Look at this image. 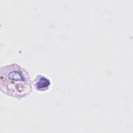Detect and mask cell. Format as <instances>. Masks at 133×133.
<instances>
[{
  "label": "cell",
  "mask_w": 133,
  "mask_h": 133,
  "mask_svg": "<svg viewBox=\"0 0 133 133\" xmlns=\"http://www.w3.org/2000/svg\"><path fill=\"white\" fill-rule=\"evenodd\" d=\"M33 84L34 88L38 91H45L48 90L51 85V80L47 76L38 74L34 78Z\"/></svg>",
  "instance_id": "2"
},
{
  "label": "cell",
  "mask_w": 133,
  "mask_h": 133,
  "mask_svg": "<svg viewBox=\"0 0 133 133\" xmlns=\"http://www.w3.org/2000/svg\"><path fill=\"white\" fill-rule=\"evenodd\" d=\"M0 88L6 95L21 99L28 96L32 90L31 77L28 71L17 63L2 66Z\"/></svg>",
  "instance_id": "1"
}]
</instances>
